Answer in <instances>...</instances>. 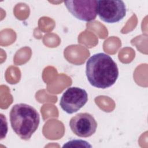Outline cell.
I'll return each mask as SVG.
<instances>
[{
	"label": "cell",
	"instance_id": "cell-1",
	"mask_svg": "<svg viewBox=\"0 0 148 148\" xmlns=\"http://www.w3.org/2000/svg\"><path fill=\"white\" fill-rule=\"evenodd\" d=\"M86 74L91 86L105 89L116 83L119 76V69L110 56L99 53L92 55L87 60Z\"/></svg>",
	"mask_w": 148,
	"mask_h": 148
},
{
	"label": "cell",
	"instance_id": "cell-2",
	"mask_svg": "<svg viewBox=\"0 0 148 148\" xmlns=\"http://www.w3.org/2000/svg\"><path fill=\"white\" fill-rule=\"evenodd\" d=\"M10 121L14 132L23 140H29L38 129L40 116L37 110L26 103L14 105L10 112Z\"/></svg>",
	"mask_w": 148,
	"mask_h": 148
},
{
	"label": "cell",
	"instance_id": "cell-3",
	"mask_svg": "<svg viewBox=\"0 0 148 148\" xmlns=\"http://www.w3.org/2000/svg\"><path fill=\"white\" fill-rule=\"evenodd\" d=\"M126 11V7L123 1H97V14L104 22H119L125 17Z\"/></svg>",
	"mask_w": 148,
	"mask_h": 148
},
{
	"label": "cell",
	"instance_id": "cell-4",
	"mask_svg": "<svg viewBox=\"0 0 148 148\" xmlns=\"http://www.w3.org/2000/svg\"><path fill=\"white\" fill-rule=\"evenodd\" d=\"M88 101V94L83 88L72 87L62 94L60 102L62 109L68 114L77 112L85 105Z\"/></svg>",
	"mask_w": 148,
	"mask_h": 148
},
{
	"label": "cell",
	"instance_id": "cell-5",
	"mask_svg": "<svg viewBox=\"0 0 148 148\" xmlns=\"http://www.w3.org/2000/svg\"><path fill=\"white\" fill-rule=\"evenodd\" d=\"M64 4L68 10L76 18L84 21L94 20L97 15V1H66Z\"/></svg>",
	"mask_w": 148,
	"mask_h": 148
},
{
	"label": "cell",
	"instance_id": "cell-6",
	"mask_svg": "<svg viewBox=\"0 0 148 148\" xmlns=\"http://www.w3.org/2000/svg\"><path fill=\"white\" fill-rule=\"evenodd\" d=\"M69 126L76 135L82 138H87L95 132L97 123L90 113H80L71 119Z\"/></svg>",
	"mask_w": 148,
	"mask_h": 148
},
{
	"label": "cell",
	"instance_id": "cell-7",
	"mask_svg": "<svg viewBox=\"0 0 148 148\" xmlns=\"http://www.w3.org/2000/svg\"><path fill=\"white\" fill-rule=\"evenodd\" d=\"M63 147H91V145L86 141L82 140H71L66 142Z\"/></svg>",
	"mask_w": 148,
	"mask_h": 148
}]
</instances>
